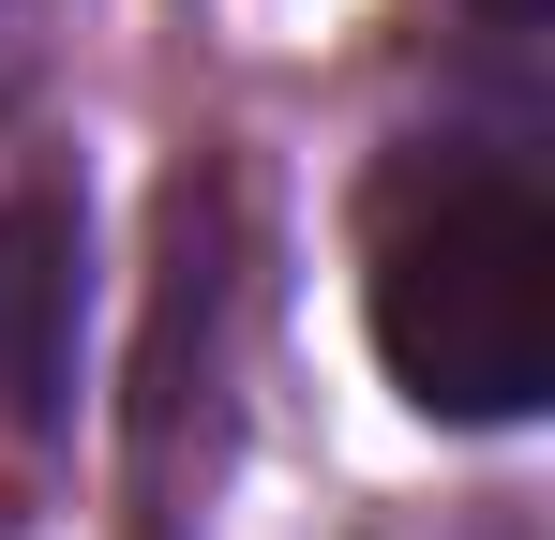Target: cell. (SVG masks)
<instances>
[{"instance_id": "cell-1", "label": "cell", "mask_w": 555, "mask_h": 540, "mask_svg": "<svg viewBox=\"0 0 555 540\" xmlns=\"http://www.w3.org/2000/svg\"><path fill=\"white\" fill-rule=\"evenodd\" d=\"M361 316L405 406L526 421L555 390V210L511 151H405L361 226Z\"/></svg>"}, {"instance_id": "cell-2", "label": "cell", "mask_w": 555, "mask_h": 540, "mask_svg": "<svg viewBox=\"0 0 555 540\" xmlns=\"http://www.w3.org/2000/svg\"><path fill=\"white\" fill-rule=\"evenodd\" d=\"M76 300H91V241H76V210H61V195H15V210H0V421H61Z\"/></svg>"}, {"instance_id": "cell-3", "label": "cell", "mask_w": 555, "mask_h": 540, "mask_svg": "<svg viewBox=\"0 0 555 540\" xmlns=\"http://www.w3.org/2000/svg\"><path fill=\"white\" fill-rule=\"evenodd\" d=\"M30 30H46V15H30V0H0V90L30 76Z\"/></svg>"}]
</instances>
